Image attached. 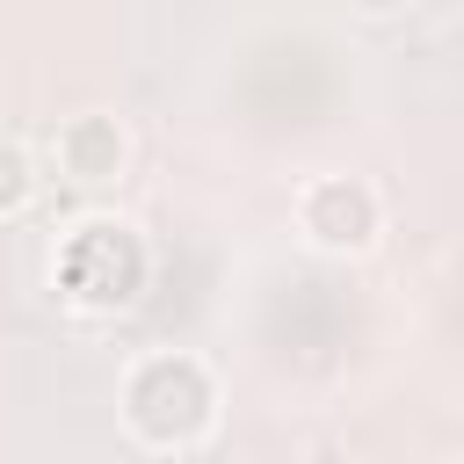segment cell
<instances>
[{"label": "cell", "mask_w": 464, "mask_h": 464, "mask_svg": "<svg viewBox=\"0 0 464 464\" xmlns=\"http://www.w3.org/2000/svg\"><path fill=\"white\" fill-rule=\"evenodd\" d=\"M29 196V160H22V145H0V210H14Z\"/></svg>", "instance_id": "cell-1"}]
</instances>
